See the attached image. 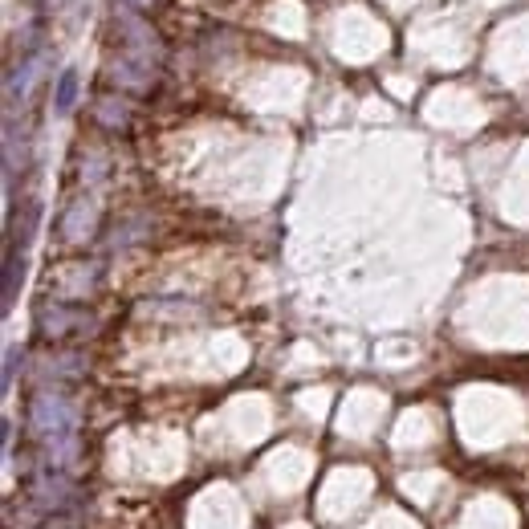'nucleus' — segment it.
Masks as SVG:
<instances>
[{
  "instance_id": "nucleus-1",
  "label": "nucleus",
  "mask_w": 529,
  "mask_h": 529,
  "mask_svg": "<svg viewBox=\"0 0 529 529\" xmlns=\"http://www.w3.org/2000/svg\"><path fill=\"white\" fill-rule=\"evenodd\" d=\"M74 98H78V74L66 70L62 78H57V90H53V110H57V114L74 110Z\"/></svg>"
},
{
  "instance_id": "nucleus-3",
  "label": "nucleus",
  "mask_w": 529,
  "mask_h": 529,
  "mask_svg": "<svg viewBox=\"0 0 529 529\" xmlns=\"http://www.w3.org/2000/svg\"><path fill=\"white\" fill-rule=\"evenodd\" d=\"M123 5H131V9H151L155 0H123Z\"/></svg>"
},
{
  "instance_id": "nucleus-2",
  "label": "nucleus",
  "mask_w": 529,
  "mask_h": 529,
  "mask_svg": "<svg viewBox=\"0 0 529 529\" xmlns=\"http://www.w3.org/2000/svg\"><path fill=\"white\" fill-rule=\"evenodd\" d=\"M21 281H25V257L9 253V261H5V310L17 302V285Z\"/></svg>"
}]
</instances>
